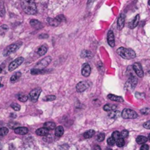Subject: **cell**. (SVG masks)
<instances>
[{"mask_svg":"<svg viewBox=\"0 0 150 150\" xmlns=\"http://www.w3.org/2000/svg\"><path fill=\"white\" fill-rule=\"evenodd\" d=\"M149 146L147 144H143L142 146H141V149L140 150H149Z\"/></svg>","mask_w":150,"mask_h":150,"instance_id":"ab89813d","label":"cell"},{"mask_svg":"<svg viewBox=\"0 0 150 150\" xmlns=\"http://www.w3.org/2000/svg\"><path fill=\"white\" fill-rule=\"evenodd\" d=\"M21 7L25 13L29 15H34L37 13V7L34 0H21Z\"/></svg>","mask_w":150,"mask_h":150,"instance_id":"6da1fadb","label":"cell"},{"mask_svg":"<svg viewBox=\"0 0 150 150\" xmlns=\"http://www.w3.org/2000/svg\"><path fill=\"white\" fill-rule=\"evenodd\" d=\"M104 138H105V136H104V133H99V134L97 136V141L99 142H101L104 140Z\"/></svg>","mask_w":150,"mask_h":150,"instance_id":"e575fe53","label":"cell"},{"mask_svg":"<svg viewBox=\"0 0 150 150\" xmlns=\"http://www.w3.org/2000/svg\"><path fill=\"white\" fill-rule=\"evenodd\" d=\"M137 83H138V79L135 76H130L125 84V87L129 90H132V89H135Z\"/></svg>","mask_w":150,"mask_h":150,"instance_id":"5b68a950","label":"cell"},{"mask_svg":"<svg viewBox=\"0 0 150 150\" xmlns=\"http://www.w3.org/2000/svg\"><path fill=\"white\" fill-rule=\"evenodd\" d=\"M107 98L109 100L112 101H114V102H119V103H121L123 102L124 100L122 97L120 96H116L115 95H112V94H110V95H107Z\"/></svg>","mask_w":150,"mask_h":150,"instance_id":"e0dca14e","label":"cell"},{"mask_svg":"<svg viewBox=\"0 0 150 150\" xmlns=\"http://www.w3.org/2000/svg\"><path fill=\"white\" fill-rule=\"evenodd\" d=\"M56 99V97L54 95H47L44 98V100L45 101H53Z\"/></svg>","mask_w":150,"mask_h":150,"instance_id":"d6a6232c","label":"cell"},{"mask_svg":"<svg viewBox=\"0 0 150 150\" xmlns=\"http://www.w3.org/2000/svg\"><path fill=\"white\" fill-rule=\"evenodd\" d=\"M117 108V106L116 105H110V104H107L103 107V109L107 112H110V111H115Z\"/></svg>","mask_w":150,"mask_h":150,"instance_id":"603a6c76","label":"cell"},{"mask_svg":"<svg viewBox=\"0 0 150 150\" xmlns=\"http://www.w3.org/2000/svg\"><path fill=\"white\" fill-rule=\"evenodd\" d=\"M49 130H48V129H46V127H41V128H38V130H36V134L38 135V136H47V135L49 134Z\"/></svg>","mask_w":150,"mask_h":150,"instance_id":"9a60e30c","label":"cell"},{"mask_svg":"<svg viewBox=\"0 0 150 150\" xmlns=\"http://www.w3.org/2000/svg\"><path fill=\"white\" fill-rule=\"evenodd\" d=\"M54 133H55V136H57V137H61L63 135V133H64V129H63V127H62V126H58V127H56Z\"/></svg>","mask_w":150,"mask_h":150,"instance_id":"7402d4cb","label":"cell"},{"mask_svg":"<svg viewBox=\"0 0 150 150\" xmlns=\"http://www.w3.org/2000/svg\"><path fill=\"white\" fill-rule=\"evenodd\" d=\"M144 128L149 130V129H150V120H149L148 122H146L144 123Z\"/></svg>","mask_w":150,"mask_h":150,"instance_id":"f35d334b","label":"cell"},{"mask_svg":"<svg viewBox=\"0 0 150 150\" xmlns=\"http://www.w3.org/2000/svg\"><path fill=\"white\" fill-rule=\"evenodd\" d=\"M148 139H149V140H150V133H149V136H148Z\"/></svg>","mask_w":150,"mask_h":150,"instance_id":"ee69618b","label":"cell"},{"mask_svg":"<svg viewBox=\"0 0 150 150\" xmlns=\"http://www.w3.org/2000/svg\"><path fill=\"white\" fill-rule=\"evenodd\" d=\"M1 149V144H0V149Z\"/></svg>","mask_w":150,"mask_h":150,"instance_id":"7dc6e473","label":"cell"},{"mask_svg":"<svg viewBox=\"0 0 150 150\" xmlns=\"http://www.w3.org/2000/svg\"><path fill=\"white\" fill-rule=\"evenodd\" d=\"M112 137L115 139V141L118 140V139L121 138V133L119 131H114L113 134H112Z\"/></svg>","mask_w":150,"mask_h":150,"instance_id":"1f68e13d","label":"cell"},{"mask_svg":"<svg viewBox=\"0 0 150 150\" xmlns=\"http://www.w3.org/2000/svg\"><path fill=\"white\" fill-rule=\"evenodd\" d=\"M120 133H121V138H122V139H125V138H126L128 136V134H129L128 131L126 130H123V131L121 132Z\"/></svg>","mask_w":150,"mask_h":150,"instance_id":"74e56055","label":"cell"},{"mask_svg":"<svg viewBox=\"0 0 150 150\" xmlns=\"http://www.w3.org/2000/svg\"><path fill=\"white\" fill-rule=\"evenodd\" d=\"M139 20H140V16L139 15H137L134 19L132 20V21L130 23V25H129V27L131 29H134L135 27H136L138 26V23H139Z\"/></svg>","mask_w":150,"mask_h":150,"instance_id":"d6986e66","label":"cell"},{"mask_svg":"<svg viewBox=\"0 0 150 150\" xmlns=\"http://www.w3.org/2000/svg\"><path fill=\"white\" fill-rule=\"evenodd\" d=\"M18 99H19V101L21 102H26L28 100V97L26 95H18Z\"/></svg>","mask_w":150,"mask_h":150,"instance_id":"4dcf8cb0","label":"cell"},{"mask_svg":"<svg viewBox=\"0 0 150 150\" xmlns=\"http://www.w3.org/2000/svg\"><path fill=\"white\" fill-rule=\"evenodd\" d=\"M41 88H35V89H32L30 92H29V98L32 102H37L39 98L40 95H41Z\"/></svg>","mask_w":150,"mask_h":150,"instance_id":"8992f818","label":"cell"},{"mask_svg":"<svg viewBox=\"0 0 150 150\" xmlns=\"http://www.w3.org/2000/svg\"><path fill=\"white\" fill-rule=\"evenodd\" d=\"M105 150H112V149H110V148H107V149H106Z\"/></svg>","mask_w":150,"mask_h":150,"instance_id":"bcb514c9","label":"cell"},{"mask_svg":"<svg viewBox=\"0 0 150 150\" xmlns=\"http://www.w3.org/2000/svg\"><path fill=\"white\" fill-rule=\"evenodd\" d=\"M44 126L49 130H53L56 128L55 123L53 122H47L44 123Z\"/></svg>","mask_w":150,"mask_h":150,"instance_id":"44dd1931","label":"cell"},{"mask_svg":"<svg viewBox=\"0 0 150 150\" xmlns=\"http://www.w3.org/2000/svg\"><path fill=\"white\" fill-rule=\"evenodd\" d=\"M121 117L124 119H135L138 117V114L130 108H124L122 111Z\"/></svg>","mask_w":150,"mask_h":150,"instance_id":"3957f363","label":"cell"},{"mask_svg":"<svg viewBox=\"0 0 150 150\" xmlns=\"http://www.w3.org/2000/svg\"><path fill=\"white\" fill-rule=\"evenodd\" d=\"M121 113L119 112V111H110V113L108 114V116L110 117V118H113V119H117L118 117L120 116Z\"/></svg>","mask_w":150,"mask_h":150,"instance_id":"4316f807","label":"cell"},{"mask_svg":"<svg viewBox=\"0 0 150 150\" xmlns=\"http://www.w3.org/2000/svg\"><path fill=\"white\" fill-rule=\"evenodd\" d=\"M39 38H48V35H47L46 34H42V35H41V36H39Z\"/></svg>","mask_w":150,"mask_h":150,"instance_id":"b9f144b4","label":"cell"},{"mask_svg":"<svg viewBox=\"0 0 150 150\" xmlns=\"http://www.w3.org/2000/svg\"><path fill=\"white\" fill-rule=\"evenodd\" d=\"M8 132L9 130L7 127H1V128H0V137L5 136L8 133Z\"/></svg>","mask_w":150,"mask_h":150,"instance_id":"f1b7e54d","label":"cell"},{"mask_svg":"<svg viewBox=\"0 0 150 150\" xmlns=\"http://www.w3.org/2000/svg\"><path fill=\"white\" fill-rule=\"evenodd\" d=\"M147 141H148V138L144 136H139L136 139V142L138 144H144Z\"/></svg>","mask_w":150,"mask_h":150,"instance_id":"cb8c5ba5","label":"cell"},{"mask_svg":"<svg viewBox=\"0 0 150 150\" xmlns=\"http://www.w3.org/2000/svg\"><path fill=\"white\" fill-rule=\"evenodd\" d=\"M94 150H101V149L99 146H98V145H96V146L94 147Z\"/></svg>","mask_w":150,"mask_h":150,"instance_id":"60d3db41","label":"cell"},{"mask_svg":"<svg viewBox=\"0 0 150 150\" xmlns=\"http://www.w3.org/2000/svg\"><path fill=\"white\" fill-rule=\"evenodd\" d=\"M115 144H116V141H115V139L113 137H110L107 139V144L109 146H113Z\"/></svg>","mask_w":150,"mask_h":150,"instance_id":"836d02e7","label":"cell"},{"mask_svg":"<svg viewBox=\"0 0 150 150\" xmlns=\"http://www.w3.org/2000/svg\"><path fill=\"white\" fill-rule=\"evenodd\" d=\"M21 44V42H19V43H13L10 45L9 46H7V48H5V50L4 51V55L8 56L10 55V54H12V53L15 52V51H16V50H18V48L20 47Z\"/></svg>","mask_w":150,"mask_h":150,"instance_id":"52a82bcc","label":"cell"},{"mask_svg":"<svg viewBox=\"0 0 150 150\" xmlns=\"http://www.w3.org/2000/svg\"><path fill=\"white\" fill-rule=\"evenodd\" d=\"M117 54L125 59H132L136 57L135 52L130 48H126L121 47L117 49Z\"/></svg>","mask_w":150,"mask_h":150,"instance_id":"7a4b0ae2","label":"cell"},{"mask_svg":"<svg viewBox=\"0 0 150 150\" xmlns=\"http://www.w3.org/2000/svg\"><path fill=\"white\" fill-rule=\"evenodd\" d=\"M51 58L50 57H46V58H44L43 59H41L38 64L35 65V67H34L35 69H38V70H44L47 66L49 64V63L51 62Z\"/></svg>","mask_w":150,"mask_h":150,"instance_id":"277c9868","label":"cell"},{"mask_svg":"<svg viewBox=\"0 0 150 150\" xmlns=\"http://www.w3.org/2000/svg\"><path fill=\"white\" fill-rule=\"evenodd\" d=\"M132 68H133V70L135 71V73H136V75L138 77L142 78L144 76V71H143L142 67H141V64L140 63H134V64L132 65Z\"/></svg>","mask_w":150,"mask_h":150,"instance_id":"9c48e42d","label":"cell"},{"mask_svg":"<svg viewBox=\"0 0 150 150\" xmlns=\"http://www.w3.org/2000/svg\"><path fill=\"white\" fill-rule=\"evenodd\" d=\"M89 87V84L87 81H81L76 84V89L78 92H83Z\"/></svg>","mask_w":150,"mask_h":150,"instance_id":"30bf717a","label":"cell"},{"mask_svg":"<svg viewBox=\"0 0 150 150\" xmlns=\"http://www.w3.org/2000/svg\"><path fill=\"white\" fill-rule=\"evenodd\" d=\"M24 59L23 57H19V58H17L16 59L13 60V61L9 64V67H8L9 70H10V71H13V70H14L15 69L19 67V66L24 62Z\"/></svg>","mask_w":150,"mask_h":150,"instance_id":"ba28073f","label":"cell"},{"mask_svg":"<svg viewBox=\"0 0 150 150\" xmlns=\"http://www.w3.org/2000/svg\"><path fill=\"white\" fill-rule=\"evenodd\" d=\"M11 108H13L14 111H19V110H20L21 107H20V105H19L18 103H12L11 104Z\"/></svg>","mask_w":150,"mask_h":150,"instance_id":"d590c367","label":"cell"},{"mask_svg":"<svg viewBox=\"0 0 150 150\" xmlns=\"http://www.w3.org/2000/svg\"><path fill=\"white\" fill-rule=\"evenodd\" d=\"M141 113L142 114H144V115H148V114H150V108H143V109L141 110Z\"/></svg>","mask_w":150,"mask_h":150,"instance_id":"8d00e7d4","label":"cell"},{"mask_svg":"<svg viewBox=\"0 0 150 150\" xmlns=\"http://www.w3.org/2000/svg\"><path fill=\"white\" fill-rule=\"evenodd\" d=\"M47 51H48V47H47V45H43L38 48V50H37V54L39 56H44L45 55Z\"/></svg>","mask_w":150,"mask_h":150,"instance_id":"ac0fdd59","label":"cell"},{"mask_svg":"<svg viewBox=\"0 0 150 150\" xmlns=\"http://www.w3.org/2000/svg\"><path fill=\"white\" fill-rule=\"evenodd\" d=\"M28 128L26 127H18L15 129L14 132L18 135H21V136H23V135H26L28 133Z\"/></svg>","mask_w":150,"mask_h":150,"instance_id":"5bb4252c","label":"cell"},{"mask_svg":"<svg viewBox=\"0 0 150 150\" xmlns=\"http://www.w3.org/2000/svg\"><path fill=\"white\" fill-rule=\"evenodd\" d=\"M116 145H117L119 147H122V146H124L125 144L124 140V139H122V138H120V139H119L118 140H116Z\"/></svg>","mask_w":150,"mask_h":150,"instance_id":"f546056e","label":"cell"},{"mask_svg":"<svg viewBox=\"0 0 150 150\" xmlns=\"http://www.w3.org/2000/svg\"><path fill=\"white\" fill-rule=\"evenodd\" d=\"M46 73L45 70H38V69H35V68L31 70V74L38 75V74H44V73Z\"/></svg>","mask_w":150,"mask_h":150,"instance_id":"83f0119b","label":"cell"},{"mask_svg":"<svg viewBox=\"0 0 150 150\" xmlns=\"http://www.w3.org/2000/svg\"><path fill=\"white\" fill-rule=\"evenodd\" d=\"M21 76V73L20 72H17V73H16L15 74H13V76H11V78H10V81H11L12 83L16 82L19 79H20Z\"/></svg>","mask_w":150,"mask_h":150,"instance_id":"d4e9b609","label":"cell"},{"mask_svg":"<svg viewBox=\"0 0 150 150\" xmlns=\"http://www.w3.org/2000/svg\"><path fill=\"white\" fill-rule=\"evenodd\" d=\"M29 23H30L31 26L35 29H41V28L43 27V26H42V24H41V22L38 21V20H35V19H32Z\"/></svg>","mask_w":150,"mask_h":150,"instance_id":"2e32d148","label":"cell"},{"mask_svg":"<svg viewBox=\"0 0 150 150\" xmlns=\"http://www.w3.org/2000/svg\"><path fill=\"white\" fill-rule=\"evenodd\" d=\"M47 21H48V23L50 25V26H58L60 23L57 18H49L47 19Z\"/></svg>","mask_w":150,"mask_h":150,"instance_id":"ffe728a7","label":"cell"},{"mask_svg":"<svg viewBox=\"0 0 150 150\" xmlns=\"http://www.w3.org/2000/svg\"><path fill=\"white\" fill-rule=\"evenodd\" d=\"M1 79H1V78H0V87H1V86H2V84H1Z\"/></svg>","mask_w":150,"mask_h":150,"instance_id":"7bdbcfd3","label":"cell"},{"mask_svg":"<svg viewBox=\"0 0 150 150\" xmlns=\"http://www.w3.org/2000/svg\"><path fill=\"white\" fill-rule=\"evenodd\" d=\"M1 71H2V69H1V67H0V73H1Z\"/></svg>","mask_w":150,"mask_h":150,"instance_id":"f6af8a7d","label":"cell"},{"mask_svg":"<svg viewBox=\"0 0 150 150\" xmlns=\"http://www.w3.org/2000/svg\"><path fill=\"white\" fill-rule=\"evenodd\" d=\"M149 5H150V0H149Z\"/></svg>","mask_w":150,"mask_h":150,"instance_id":"c3c4849f","label":"cell"},{"mask_svg":"<svg viewBox=\"0 0 150 150\" xmlns=\"http://www.w3.org/2000/svg\"><path fill=\"white\" fill-rule=\"evenodd\" d=\"M94 134H95V131H94V130H89L84 133L83 137L85 138V139H91V137H93V136H94Z\"/></svg>","mask_w":150,"mask_h":150,"instance_id":"484cf974","label":"cell"},{"mask_svg":"<svg viewBox=\"0 0 150 150\" xmlns=\"http://www.w3.org/2000/svg\"><path fill=\"white\" fill-rule=\"evenodd\" d=\"M124 23H125V15L122 13V14L120 15L119 18H118V21H117L118 29H123V27L124 26Z\"/></svg>","mask_w":150,"mask_h":150,"instance_id":"4fadbf2b","label":"cell"},{"mask_svg":"<svg viewBox=\"0 0 150 150\" xmlns=\"http://www.w3.org/2000/svg\"><path fill=\"white\" fill-rule=\"evenodd\" d=\"M107 42H108L109 45L111 46L112 48L115 46V38H114V34H113V31L110 30L107 33Z\"/></svg>","mask_w":150,"mask_h":150,"instance_id":"7c38bea8","label":"cell"},{"mask_svg":"<svg viewBox=\"0 0 150 150\" xmlns=\"http://www.w3.org/2000/svg\"><path fill=\"white\" fill-rule=\"evenodd\" d=\"M91 68L88 63H85L82 67V75L85 77H88L91 74Z\"/></svg>","mask_w":150,"mask_h":150,"instance_id":"8fae6325","label":"cell"}]
</instances>
